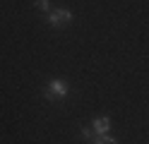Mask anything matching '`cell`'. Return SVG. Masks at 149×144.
Masks as SVG:
<instances>
[{
    "label": "cell",
    "mask_w": 149,
    "mask_h": 144,
    "mask_svg": "<svg viewBox=\"0 0 149 144\" xmlns=\"http://www.w3.org/2000/svg\"><path fill=\"white\" fill-rule=\"evenodd\" d=\"M70 94V86L65 84L63 79H51L48 84H46V89H43V96L48 101H60V99H65V96Z\"/></svg>",
    "instance_id": "cell-1"
},
{
    "label": "cell",
    "mask_w": 149,
    "mask_h": 144,
    "mask_svg": "<svg viewBox=\"0 0 149 144\" xmlns=\"http://www.w3.org/2000/svg\"><path fill=\"white\" fill-rule=\"evenodd\" d=\"M94 132L96 134H108V130H111V120L108 118H94Z\"/></svg>",
    "instance_id": "cell-3"
},
{
    "label": "cell",
    "mask_w": 149,
    "mask_h": 144,
    "mask_svg": "<svg viewBox=\"0 0 149 144\" xmlns=\"http://www.w3.org/2000/svg\"><path fill=\"white\" fill-rule=\"evenodd\" d=\"M79 134H82V137H84L87 142H94V139H96L94 127H87V125H84V127H79Z\"/></svg>",
    "instance_id": "cell-5"
},
{
    "label": "cell",
    "mask_w": 149,
    "mask_h": 144,
    "mask_svg": "<svg viewBox=\"0 0 149 144\" xmlns=\"http://www.w3.org/2000/svg\"><path fill=\"white\" fill-rule=\"evenodd\" d=\"M34 5H36V7H39V10H41V12H46V15H48V12H51V0H34Z\"/></svg>",
    "instance_id": "cell-6"
},
{
    "label": "cell",
    "mask_w": 149,
    "mask_h": 144,
    "mask_svg": "<svg viewBox=\"0 0 149 144\" xmlns=\"http://www.w3.org/2000/svg\"><path fill=\"white\" fill-rule=\"evenodd\" d=\"M72 19H74V15L70 12L68 7H58V10H51V12H48V22L53 26H58V29L65 26V24H70Z\"/></svg>",
    "instance_id": "cell-2"
},
{
    "label": "cell",
    "mask_w": 149,
    "mask_h": 144,
    "mask_svg": "<svg viewBox=\"0 0 149 144\" xmlns=\"http://www.w3.org/2000/svg\"><path fill=\"white\" fill-rule=\"evenodd\" d=\"M91 144H118V139L111 137V134H96V139Z\"/></svg>",
    "instance_id": "cell-4"
}]
</instances>
